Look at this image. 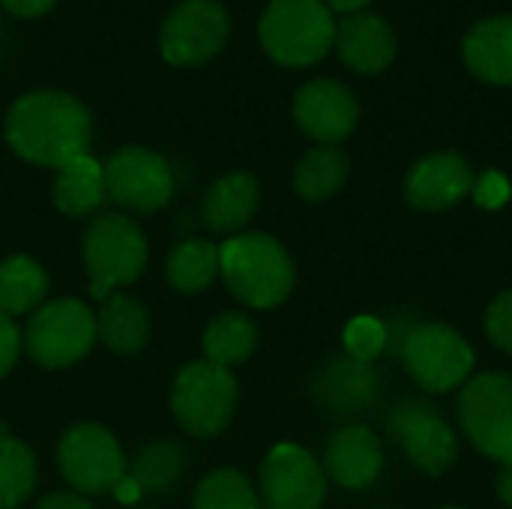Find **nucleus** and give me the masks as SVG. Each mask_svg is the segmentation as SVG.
I'll return each instance as SVG.
<instances>
[{"label": "nucleus", "mask_w": 512, "mask_h": 509, "mask_svg": "<svg viewBox=\"0 0 512 509\" xmlns=\"http://www.w3.org/2000/svg\"><path fill=\"white\" fill-rule=\"evenodd\" d=\"M90 111L63 90H33L6 114L9 147L45 168H63L90 147Z\"/></svg>", "instance_id": "nucleus-1"}, {"label": "nucleus", "mask_w": 512, "mask_h": 509, "mask_svg": "<svg viewBox=\"0 0 512 509\" xmlns=\"http://www.w3.org/2000/svg\"><path fill=\"white\" fill-rule=\"evenodd\" d=\"M219 276L228 291L252 309H273L294 291V261L270 234H240L222 243Z\"/></svg>", "instance_id": "nucleus-2"}, {"label": "nucleus", "mask_w": 512, "mask_h": 509, "mask_svg": "<svg viewBox=\"0 0 512 509\" xmlns=\"http://www.w3.org/2000/svg\"><path fill=\"white\" fill-rule=\"evenodd\" d=\"M261 48L282 66L321 63L336 39V18L324 0H270L258 21Z\"/></svg>", "instance_id": "nucleus-3"}, {"label": "nucleus", "mask_w": 512, "mask_h": 509, "mask_svg": "<svg viewBox=\"0 0 512 509\" xmlns=\"http://www.w3.org/2000/svg\"><path fill=\"white\" fill-rule=\"evenodd\" d=\"M399 363L426 393L462 390L474 378L471 342L444 321H417L399 351Z\"/></svg>", "instance_id": "nucleus-4"}, {"label": "nucleus", "mask_w": 512, "mask_h": 509, "mask_svg": "<svg viewBox=\"0 0 512 509\" xmlns=\"http://www.w3.org/2000/svg\"><path fill=\"white\" fill-rule=\"evenodd\" d=\"M456 420L477 453L512 468V375H474L456 399Z\"/></svg>", "instance_id": "nucleus-5"}, {"label": "nucleus", "mask_w": 512, "mask_h": 509, "mask_svg": "<svg viewBox=\"0 0 512 509\" xmlns=\"http://www.w3.org/2000/svg\"><path fill=\"white\" fill-rule=\"evenodd\" d=\"M171 411L189 435L213 438L237 411V378L210 360L186 363L171 390Z\"/></svg>", "instance_id": "nucleus-6"}, {"label": "nucleus", "mask_w": 512, "mask_h": 509, "mask_svg": "<svg viewBox=\"0 0 512 509\" xmlns=\"http://www.w3.org/2000/svg\"><path fill=\"white\" fill-rule=\"evenodd\" d=\"M387 435L405 453V459L429 477L447 474L462 450L453 426L423 396H405L390 408Z\"/></svg>", "instance_id": "nucleus-7"}, {"label": "nucleus", "mask_w": 512, "mask_h": 509, "mask_svg": "<svg viewBox=\"0 0 512 509\" xmlns=\"http://www.w3.org/2000/svg\"><path fill=\"white\" fill-rule=\"evenodd\" d=\"M84 264L90 276V294L105 300L120 285H132L147 264L144 231L126 216H102L87 228Z\"/></svg>", "instance_id": "nucleus-8"}, {"label": "nucleus", "mask_w": 512, "mask_h": 509, "mask_svg": "<svg viewBox=\"0 0 512 509\" xmlns=\"http://www.w3.org/2000/svg\"><path fill=\"white\" fill-rule=\"evenodd\" d=\"M96 342V315L81 300H54L33 312L24 345L45 369H63L87 357Z\"/></svg>", "instance_id": "nucleus-9"}, {"label": "nucleus", "mask_w": 512, "mask_h": 509, "mask_svg": "<svg viewBox=\"0 0 512 509\" xmlns=\"http://www.w3.org/2000/svg\"><path fill=\"white\" fill-rule=\"evenodd\" d=\"M57 465L66 483L84 495H105L114 492L117 483L126 477L129 462L117 444V438L96 426V423H81L72 426L57 447Z\"/></svg>", "instance_id": "nucleus-10"}, {"label": "nucleus", "mask_w": 512, "mask_h": 509, "mask_svg": "<svg viewBox=\"0 0 512 509\" xmlns=\"http://www.w3.org/2000/svg\"><path fill=\"white\" fill-rule=\"evenodd\" d=\"M231 33V18L216 0L177 3L159 30V51L171 66H201L216 57Z\"/></svg>", "instance_id": "nucleus-11"}, {"label": "nucleus", "mask_w": 512, "mask_h": 509, "mask_svg": "<svg viewBox=\"0 0 512 509\" xmlns=\"http://www.w3.org/2000/svg\"><path fill=\"white\" fill-rule=\"evenodd\" d=\"M258 483L267 509H321L327 501L324 465L300 444L273 447Z\"/></svg>", "instance_id": "nucleus-12"}, {"label": "nucleus", "mask_w": 512, "mask_h": 509, "mask_svg": "<svg viewBox=\"0 0 512 509\" xmlns=\"http://www.w3.org/2000/svg\"><path fill=\"white\" fill-rule=\"evenodd\" d=\"M105 192L129 210L156 213L174 195V171L153 150L123 147L105 165Z\"/></svg>", "instance_id": "nucleus-13"}, {"label": "nucleus", "mask_w": 512, "mask_h": 509, "mask_svg": "<svg viewBox=\"0 0 512 509\" xmlns=\"http://www.w3.org/2000/svg\"><path fill=\"white\" fill-rule=\"evenodd\" d=\"M294 120L318 144H339L357 129L360 102L348 84L336 78H315L297 90Z\"/></svg>", "instance_id": "nucleus-14"}, {"label": "nucleus", "mask_w": 512, "mask_h": 509, "mask_svg": "<svg viewBox=\"0 0 512 509\" xmlns=\"http://www.w3.org/2000/svg\"><path fill=\"white\" fill-rule=\"evenodd\" d=\"M474 177L477 174L462 153L438 150L411 165L405 177V198L414 210L441 213L471 195Z\"/></svg>", "instance_id": "nucleus-15"}, {"label": "nucleus", "mask_w": 512, "mask_h": 509, "mask_svg": "<svg viewBox=\"0 0 512 509\" xmlns=\"http://www.w3.org/2000/svg\"><path fill=\"white\" fill-rule=\"evenodd\" d=\"M381 372L375 363H360L351 357H333L321 366L312 381V399L321 411L333 417H360L381 399Z\"/></svg>", "instance_id": "nucleus-16"}, {"label": "nucleus", "mask_w": 512, "mask_h": 509, "mask_svg": "<svg viewBox=\"0 0 512 509\" xmlns=\"http://www.w3.org/2000/svg\"><path fill=\"white\" fill-rule=\"evenodd\" d=\"M324 474L348 492L372 489L384 471V444L381 438L360 423L336 429L324 444Z\"/></svg>", "instance_id": "nucleus-17"}, {"label": "nucleus", "mask_w": 512, "mask_h": 509, "mask_svg": "<svg viewBox=\"0 0 512 509\" xmlns=\"http://www.w3.org/2000/svg\"><path fill=\"white\" fill-rule=\"evenodd\" d=\"M333 48L348 69L360 75H378L396 57V30L375 12L342 15L336 21Z\"/></svg>", "instance_id": "nucleus-18"}, {"label": "nucleus", "mask_w": 512, "mask_h": 509, "mask_svg": "<svg viewBox=\"0 0 512 509\" xmlns=\"http://www.w3.org/2000/svg\"><path fill=\"white\" fill-rule=\"evenodd\" d=\"M462 60L480 81L512 87V15L477 21L462 39Z\"/></svg>", "instance_id": "nucleus-19"}, {"label": "nucleus", "mask_w": 512, "mask_h": 509, "mask_svg": "<svg viewBox=\"0 0 512 509\" xmlns=\"http://www.w3.org/2000/svg\"><path fill=\"white\" fill-rule=\"evenodd\" d=\"M258 180L246 171L225 174L216 180L204 198V222L210 231L231 234L240 231L258 210Z\"/></svg>", "instance_id": "nucleus-20"}, {"label": "nucleus", "mask_w": 512, "mask_h": 509, "mask_svg": "<svg viewBox=\"0 0 512 509\" xmlns=\"http://www.w3.org/2000/svg\"><path fill=\"white\" fill-rule=\"evenodd\" d=\"M96 336L117 354L141 351L150 336L147 309L129 294H108L96 315Z\"/></svg>", "instance_id": "nucleus-21"}, {"label": "nucleus", "mask_w": 512, "mask_h": 509, "mask_svg": "<svg viewBox=\"0 0 512 509\" xmlns=\"http://www.w3.org/2000/svg\"><path fill=\"white\" fill-rule=\"evenodd\" d=\"M105 165H99L90 153L72 159L57 168L54 180V204L66 216H90L105 201Z\"/></svg>", "instance_id": "nucleus-22"}, {"label": "nucleus", "mask_w": 512, "mask_h": 509, "mask_svg": "<svg viewBox=\"0 0 512 509\" xmlns=\"http://www.w3.org/2000/svg\"><path fill=\"white\" fill-rule=\"evenodd\" d=\"M351 162L336 144H318L294 168V189L303 201H330L348 180Z\"/></svg>", "instance_id": "nucleus-23"}, {"label": "nucleus", "mask_w": 512, "mask_h": 509, "mask_svg": "<svg viewBox=\"0 0 512 509\" xmlns=\"http://www.w3.org/2000/svg\"><path fill=\"white\" fill-rule=\"evenodd\" d=\"M48 294L45 270L24 255L6 258L0 264V312L3 315H27L42 306Z\"/></svg>", "instance_id": "nucleus-24"}, {"label": "nucleus", "mask_w": 512, "mask_h": 509, "mask_svg": "<svg viewBox=\"0 0 512 509\" xmlns=\"http://www.w3.org/2000/svg\"><path fill=\"white\" fill-rule=\"evenodd\" d=\"M258 345V327L240 315V312H222L216 315L204 330V354L216 366H237L252 357Z\"/></svg>", "instance_id": "nucleus-25"}, {"label": "nucleus", "mask_w": 512, "mask_h": 509, "mask_svg": "<svg viewBox=\"0 0 512 509\" xmlns=\"http://www.w3.org/2000/svg\"><path fill=\"white\" fill-rule=\"evenodd\" d=\"M168 282L180 294H198L219 276V246L210 240H183L165 264Z\"/></svg>", "instance_id": "nucleus-26"}, {"label": "nucleus", "mask_w": 512, "mask_h": 509, "mask_svg": "<svg viewBox=\"0 0 512 509\" xmlns=\"http://www.w3.org/2000/svg\"><path fill=\"white\" fill-rule=\"evenodd\" d=\"M144 495H162L177 486L183 474V450L171 441L144 447L126 471Z\"/></svg>", "instance_id": "nucleus-27"}, {"label": "nucleus", "mask_w": 512, "mask_h": 509, "mask_svg": "<svg viewBox=\"0 0 512 509\" xmlns=\"http://www.w3.org/2000/svg\"><path fill=\"white\" fill-rule=\"evenodd\" d=\"M36 486L33 453L0 429V509L21 507Z\"/></svg>", "instance_id": "nucleus-28"}, {"label": "nucleus", "mask_w": 512, "mask_h": 509, "mask_svg": "<svg viewBox=\"0 0 512 509\" xmlns=\"http://www.w3.org/2000/svg\"><path fill=\"white\" fill-rule=\"evenodd\" d=\"M195 509H264L246 474L222 468L207 474L195 489Z\"/></svg>", "instance_id": "nucleus-29"}, {"label": "nucleus", "mask_w": 512, "mask_h": 509, "mask_svg": "<svg viewBox=\"0 0 512 509\" xmlns=\"http://www.w3.org/2000/svg\"><path fill=\"white\" fill-rule=\"evenodd\" d=\"M345 357L360 363H375L387 354V324L375 315H357L342 330Z\"/></svg>", "instance_id": "nucleus-30"}, {"label": "nucleus", "mask_w": 512, "mask_h": 509, "mask_svg": "<svg viewBox=\"0 0 512 509\" xmlns=\"http://www.w3.org/2000/svg\"><path fill=\"white\" fill-rule=\"evenodd\" d=\"M483 330H486V336L492 339L495 348H501L504 354L512 357V288L501 291L489 303V309L483 315Z\"/></svg>", "instance_id": "nucleus-31"}, {"label": "nucleus", "mask_w": 512, "mask_h": 509, "mask_svg": "<svg viewBox=\"0 0 512 509\" xmlns=\"http://www.w3.org/2000/svg\"><path fill=\"white\" fill-rule=\"evenodd\" d=\"M510 195L512 186L510 180H507V174L489 168V171H483L480 177H474L471 198H474L477 207H483V210H501V207L510 201Z\"/></svg>", "instance_id": "nucleus-32"}, {"label": "nucleus", "mask_w": 512, "mask_h": 509, "mask_svg": "<svg viewBox=\"0 0 512 509\" xmlns=\"http://www.w3.org/2000/svg\"><path fill=\"white\" fill-rule=\"evenodd\" d=\"M18 354H21V333L15 321L0 312V378L18 363Z\"/></svg>", "instance_id": "nucleus-33"}, {"label": "nucleus", "mask_w": 512, "mask_h": 509, "mask_svg": "<svg viewBox=\"0 0 512 509\" xmlns=\"http://www.w3.org/2000/svg\"><path fill=\"white\" fill-rule=\"evenodd\" d=\"M6 12L18 15V18H36L42 12H48L57 0H0Z\"/></svg>", "instance_id": "nucleus-34"}, {"label": "nucleus", "mask_w": 512, "mask_h": 509, "mask_svg": "<svg viewBox=\"0 0 512 509\" xmlns=\"http://www.w3.org/2000/svg\"><path fill=\"white\" fill-rule=\"evenodd\" d=\"M36 509H93L84 498L78 495H69V492H57V495H48L45 501H39Z\"/></svg>", "instance_id": "nucleus-35"}, {"label": "nucleus", "mask_w": 512, "mask_h": 509, "mask_svg": "<svg viewBox=\"0 0 512 509\" xmlns=\"http://www.w3.org/2000/svg\"><path fill=\"white\" fill-rule=\"evenodd\" d=\"M141 495H144V492L138 489V483H135L129 474H126V477L117 483V489H114V498H117L120 504H126V507H135V504L141 501Z\"/></svg>", "instance_id": "nucleus-36"}, {"label": "nucleus", "mask_w": 512, "mask_h": 509, "mask_svg": "<svg viewBox=\"0 0 512 509\" xmlns=\"http://www.w3.org/2000/svg\"><path fill=\"white\" fill-rule=\"evenodd\" d=\"M372 0H324V6L330 12H339V15H354V12H366Z\"/></svg>", "instance_id": "nucleus-37"}, {"label": "nucleus", "mask_w": 512, "mask_h": 509, "mask_svg": "<svg viewBox=\"0 0 512 509\" xmlns=\"http://www.w3.org/2000/svg\"><path fill=\"white\" fill-rule=\"evenodd\" d=\"M498 498L512 509V468H501L498 474Z\"/></svg>", "instance_id": "nucleus-38"}, {"label": "nucleus", "mask_w": 512, "mask_h": 509, "mask_svg": "<svg viewBox=\"0 0 512 509\" xmlns=\"http://www.w3.org/2000/svg\"><path fill=\"white\" fill-rule=\"evenodd\" d=\"M438 509H465V507H456V504H447V507H438Z\"/></svg>", "instance_id": "nucleus-39"}, {"label": "nucleus", "mask_w": 512, "mask_h": 509, "mask_svg": "<svg viewBox=\"0 0 512 509\" xmlns=\"http://www.w3.org/2000/svg\"><path fill=\"white\" fill-rule=\"evenodd\" d=\"M138 509H144V507H138Z\"/></svg>", "instance_id": "nucleus-40"}]
</instances>
